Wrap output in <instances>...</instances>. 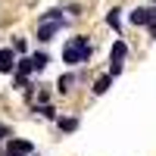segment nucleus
<instances>
[{
    "mask_svg": "<svg viewBox=\"0 0 156 156\" xmlns=\"http://www.w3.org/2000/svg\"><path fill=\"white\" fill-rule=\"evenodd\" d=\"M90 50H94L90 41L78 34V37H72V41L62 47V62H69V66H75V62H87L90 59Z\"/></svg>",
    "mask_w": 156,
    "mask_h": 156,
    "instance_id": "1",
    "label": "nucleus"
},
{
    "mask_svg": "<svg viewBox=\"0 0 156 156\" xmlns=\"http://www.w3.org/2000/svg\"><path fill=\"white\" fill-rule=\"evenodd\" d=\"M125 53H128L125 41H115V44H112V50H109V62H112V66H109V75H112V78L122 72V59H125Z\"/></svg>",
    "mask_w": 156,
    "mask_h": 156,
    "instance_id": "2",
    "label": "nucleus"
},
{
    "mask_svg": "<svg viewBox=\"0 0 156 156\" xmlns=\"http://www.w3.org/2000/svg\"><path fill=\"white\" fill-rule=\"evenodd\" d=\"M66 22H41V28H37V41H53V34L62 28Z\"/></svg>",
    "mask_w": 156,
    "mask_h": 156,
    "instance_id": "3",
    "label": "nucleus"
},
{
    "mask_svg": "<svg viewBox=\"0 0 156 156\" xmlns=\"http://www.w3.org/2000/svg\"><path fill=\"white\" fill-rule=\"evenodd\" d=\"M128 19H131V25H153V9L140 6V9H134V12H128Z\"/></svg>",
    "mask_w": 156,
    "mask_h": 156,
    "instance_id": "4",
    "label": "nucleus"
},
{
    "mask_svg": "<svg viewBox=\"0 0 156 156\" xmlns=\"http://www.w3.org/2000/svg\"><path fill=\"white\" fill-rule=\"evenodd\" d=\"M16 66H19V62H16V56H12V50H0V72L9 75Z\"/></svg>",
    "mask_w": 156,
    "mask_h": 156,
    "instance_id": "5",
    "label": "nucleus"
},
{
    "mask_svg": "<svg viewBox=\"0 0 156 156\" xmlns=\"http://www.w3.org/2000/svg\"><path fill=\"white\" fill-rule=\"evenodd\" d=\"M6 150L19 153V156H31V153H34V147L28 144V140H19V137H16V140H9V147H6Z\"/></svg>",
    "mask_w": 156,
    "mask_h": 156,
    "instance_id": "6",
    "label": "nucleus"
},
{
    "mask_svg": "<svg viewBox=\"0 0 156 156\" xmlns=\"http://www.w3.org/2000/svg\"><path fill=\"white\" fill-rule=\"evenodd\" d=\"M31 59H34V72H44V69H47V62H50L47 53H34Z\"/></svg>",
    "mask_w": 156,
    "mask_h": 156,
    "instance_id": "7",
    "label": "nucleus"
},
{
    "mask_svg": "<svg viewBox=\"0 0 156 156\" xmlns=\"http://www.w3.org/2000/svg\"><path fill=\"white\" fill-rule=\"evenodd\" d=\"M109 81H112V75H103V78H97V84H94V94H106Z\"/></svg>",
    "mask_w": 156,
    "mask_h": 156,
    "instance_id": "8",
    "label": "nucleus"
},
{
    "mask_svg": "<svg viewBox=\"0 0 156 156\" xmlns=\"http://www.w3.org/2000/svg\"><path fill=\"white\" fill-rule=\"evenodd\" d=\"M106 22L112 25L115 31H119V25H122V22H119V9H109V12H106Z\"/></svg>",
    "mask_w": 156,
    "mask_h": 156,
    "instance_id": "9",
    "label": "nucleus"
},
{
    "mask_svg": "<svg viewBox=\"0 0 156 156\" xmlns=\"http://www.w3.org/2000/svg\"><path fill=\"white\" fill-rule=\"evenodd\" d=\"M59 128H62V131H75V128H78V119H59Z\"/></svg>",
    "mask_w": 156,
    "mask_h": 156,
    "instance_id": "10",
    "label": "nucleus"
},
{
    "mask_svg": "<svg viewBox=\"0 0 156 156\" xmlns=\"http://www.w3.org/2000/svg\"><path fill=\"white\" fill-rule=\"evenodd\" d=\"M56 84H59V90H69V84H72V75H59V81H56Z\"/></svg>",
    "mask_w": 156,
    "mask_h": 156,
    "instance_id": "11",
    "label": "nucleus"
},
{
    "mask_svg": "<svg viewBox=\"0 0 156 156\" xmlns=\"http://www.w3.org/2000/svg\"><path fill=\"white\" fill-rule=\"evenodd\" d=\"M37 112H41V115H44V119H53V115H56V112H53V109H50V106H41V109H37Z\"/></svg>",
    "mask_w": 156,
    "mask_h": 156,
    "instance_id": "12",
    "label": "nucleus"
},
{
    "mask_svg": "<svg viewBox=\"0 0 156 156\" xmlns=\"http://www.w3.org/2000/svg\"><path fill=\"white\" fill-rule=\"evenodd\" d=\"M6 134H9V131H6V125H0V140H3Z\"/></svg>",
    "mask_w": 156,
    "mask_h": 156,
    "instance_id": "13",
    "label": "nucleus"
},
{
    "mask_svg": "<svg viewBox=\"0 0 156 156\" xmlns=\"http://www.w3.org/2000/svg\"><path fill=\"white\" fill-rule=\"evenodd\" d=\"M150 31H153V37H156V22H153V25H150Z\"/></svg>",
    "mask_w": 156,
    "mask_h": 156,
    "instance_id": "14",
    "label": "nucleus"
},
{
    "mask_svg": "<svg viewBox=\"0 0 156 156\" xmlns=\"http://www.w3.org/2000/svg\"><path fill=\"white\" fill-rule=\"evenodd\" d=\"M150 3H156V0H150Z\"/></svg>",
    "mask_w": 156,
    "mask_h": 156,
    "instance_id": "15",
    "label": "nucleus"
}]
</instances>
